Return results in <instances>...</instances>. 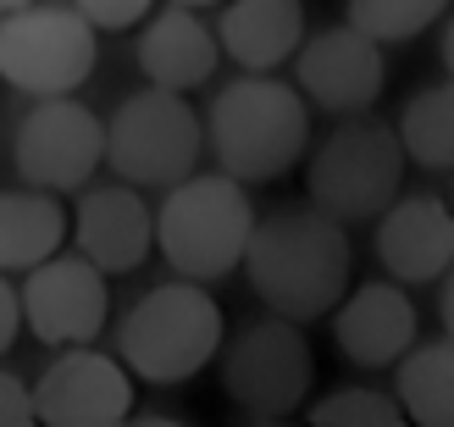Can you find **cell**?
Segmentation results:
<instances>
[{
	"label": "cell",
	"instance_id": "cell-1",
	"mask_svg": "<svg viewBox=\"0 0 454 427\" xmlns=\"http://www.w3.org/2000/svg\"><path fill=\"white\" fill-rule=\"evenodd\" d=\"M349 222L327 217L322 206H283L255 222L239 273L249 278L266 311L310 328L333 317V305L349 295Z\"/></svg>",
	"mask_w": 454,
	"mask_h": 427
},
{
	"label": "cell",
	"instance_id": "cell-2",
	"mask_svg": "<svg viewBox=\"0 0 454 427\" xmlns=\"http://www.w3.org/2000/svg\"><path fill=\"white\" fill-rule=\"evenodd\" d=\"M206 150L239 184H278L310 155V100L300 83L244 73L211 95Z\"/></svg>",
	"mask_w": 454,
	"mask_h": 427
},
{
	"label": "cell",
	"instance_id": "cell-3",
	"mask_svg": "<svg viewBox=\"0 0 454 427\" xmlns=\"http://www.w3.org/2000/svg\"><path fill=\"white\" fill-rule=\"evenodd\" d=\"M222 339H227V322H222V305L211 300V283L177 278V273L172 283H155L150 295H139L133 311L117 322V355L150 389H177L206 367H216Z\"/></svg>",
	"mask_w": 454,
	"mask_h": 427
},
{
	"label": "cell",
	"instance_id": "cell-4",
	"mask_svg": "<svg viewBox=\"0 0 454 427\" xmlns=\"http://www.w3.org/2000/svg\"><path fill=\"white\" fill-rule=\"evenodd\" d=\"M255 200L249 184H239L233 172L200 178L189 172L184 184H172L161 211H155V250L177 278L194 283H222L227 273L244 266L249 233H255Z\"/></svg>",
	"mask_w": 454,
	"mask_h": 427
},
{
	"label": "cell",
	"instance_id": "cell-5",
	"mask_svg": "<svg viewBox=\"0 0 454 427\" xmlns=\"http://www.w3.org/2000/svg\"><path fill=\"white\" fill-rule=\"evenodd\" d=\"M404 189V145L399 128L377 117L338 123L322 145L305 155V194L338 222H377Z\"/></svg>",
	"mask_w": 454,
	"mask_h": 427
},
{
	"label": "cell",
	"instance_id": "cell-6",
	"mask_svg": "<svg viewBox=\"0 0 454 427\" xmlns=\"http://www.w3.org/2000/svg\"><path fill=\"white\" fill-rule=\"evenodd\" d=\"M222 394L233 399V411L249 422H288L305 411L316 389V355L305 339V322H288L278 311L244 322L233 339H222L216 355Z\"/></svg>",
	"mask_w": 454,
	"mask_h": 427
},
{
	"label": "cell",
	"instance_id": "cell-7",
	"mask_svg": "<svg viewBox=\"0 0 454 427\" xmlns=\"http://www.w3.org/2000/svg\"><path fill=\"white\" fill-rule=\"evenodd\" d=\"M206 117L177 89H133L106 117V167L133 189H172L200 167Z\"/></svg>",
	"mask_w": 454,
	"mask_h": 427
},
{
	"label": "cell",
	"instance_id": "cell-8",
	"mask_svg": "<svg viewBox=\"0 0 454 427\" xmlns=\"http://www.w3.org/2000/svg\"><path fill=\"white\" fill-rule=\"evenodd\" d=\"M100 67V28L73 0L67 6H28L0 12V83L22 95H73Z\"/></svg>",
	"mask_w": 454,
	"mask_h": 427
},
{
	"label": "cell",
	"instance_id": "cell-9",
	"mask_svg": "<svg viewBox=\"0 0 454 427\" xmlns=\"http://www.w3.org/2000/svg\"><path fill=\"white\" fill-rule=\"evenodd\" d=\"M12 167L34 189L78 194L95 178V167H106V123L78 95H44L17 123Z\"/></svg>",
	"mask_w": 454,
	"mask_h": 427
},
{
	"label": "cell",
	"instance_id": "cell-10",
	"mask_svg": "<svg viewBox=\"0 0 454 427\" xmlns=\"http://www.w3.org/2000/svg\"><path fill=\"white\" fill-rule=\"evenodd\" d=\"M111 317V289L106 273L89 256H44L22 278V328L34 333L44 350H73L95 344Z\"/></svg>",
	"mask_w": 454,
	"mask_h": 427
},
{
	"label": "cell",
	"instance_id": "cell-11",
	"mask_svg": "<svg viewBox=\"0 0 454 427\" xmlns=\"http://www.w3.org/2000/svg\"><path fill=\"white\" fill-rule=\"evenodd\" d=\"M294 83H300V95L310 100V111L360 117V111H372L382 100V89H388L382 39L360 34L355 22L305 34V44L294 51Z\"/></svg>",
	"mask_w": 454,
	"mask_h": 427
},
{
	"label": "cell",
	"instance_id": "cell-12",
	"mask_svg": "<svg viewBox=\"0 0 454 427\" xmlns=\"http://www.w3.org/2000/svg\"><path fill=\"white\" fill-rule=\"evenodd\" d=\"M133 384L122 355H100L95 344L56 350V361L34 377V406L44 427H117L133 422Z\"/></svg>",
	"mask_w": 454,
	"mask_h": 427
},
{
	"label": "cell",
	"instance_id": "cell-13",
	"mask_svg": "<svg viewBox=\"0 0 454 427\" xmlns=\"http://www.w3.org/2000/svg\"><path fill=\"white\" fill-rule=\"evenodd\" d=\"M73 244L78 256H89L106 278L145 266V256L155 250V211L145 206V194L133 184H95L78 189L73 206Z\"/></svg>",
	"mask_w": 454,
	"mask_h": 427
},
{
	"label": "cell",
	"instance_id": "cell-14",
	"mask_svg": "<svg viewBox=\"0 0 454 427\" xmlns=\"http://www.w3.org/2000/svg\"><path fill=\"white\" fill-rule=\"evenodd\" d=\"M377 261L404 289L438 283L454 266V206L443 194H399L377 217Z\"/></svg>",
	"mask_w": 454,
	"mask_h": 427
},
{
	"label": "cell",
	"instance_id": "cell-15",
	"mask_svg": "<svg viewBox=\"0 0 454 427\" xmlns=\"http://www.w3.org/2000/svg\"><path fill=\"white\" fill-rule=\"evenodd\" d=\"M333 344L349 367H399V355L416 344V305L404 295V283L377 278L349 289L344 300L333 305Z\"/></svg>",
	"mask_w": 454,
	"mask_h": 427
},
{
	"label": "cell",
	"instance_id": "cell-16",
	"mask_svg": "<svg viewBox=\"0 0 454 427\" xmlns=\"http://www.w3.org/2000/svg\"><path fill=\"white\" fill-rule=\"evenodd\" d=\"M133 61H139L145 83H161V89H177V95H189V89L211 83L216 78V61H222V39L200 6H167L145 22L139 44H133Z\"/></svg>",
	"mask_w": 454,
	"mask_h": 427
},
{
	"label": "cell",
	"instance_id": "cell-17",
	"mask_svg": "<svg viewBox=\"0 0 454 427\" xmlns=\"http://www.w3.org/2000/svg\"><path fill=\"white\" fill-rule=\"evenodd\" d=\"M305 0H222L216 39L244 73H278L305 44Z\"/></svg>",
	"mask_w": 454,
	"mask_h": 427
},
{
	"label": "cell",
	"instance_id": "cell-18",
	"mask_svg": "<svg viewBox=\"0 0 454 427\" xmlns=\"http://www.w3.org/2000/svg\"><path fill=\"white\" fill-rule=\"evenodd\" d=\"M73 239V217L51 189H0V273H28Z\"/></svg>",
	"mask_w": 454,
	"mask_h": 427
},
{
	"label": "cell",
	"instance_id": "cell-19",
	"mask_svg": "<svg viewBox=\"0 0 454 427\" xmlns=\"http://www.w3.org/2000/svg\"><path fill=\"white\" fill-rule=\"evenodd\" d=\"M394 394L411 422L421 427H454V339H427L399 355Z\"/></svg>",
	"mask_w": 454,
	"mask_h": 427
},
{
	"label": "cell",
	"instance_id": "cell-20",
	"mask_svg": "<svg viewBox=\"0 0 454 427\" xmlns=\"http://www.w3.org/2000/svg\"><path fill=\"white\" fill-rule=\"evenodd\" d=\"M394 128H399L404 162H416L427 172H454V78L416 89Z\"/></svg>",
	"mask_w": 454,
	"mask_h": 427
},
{
	"label": "cell",
	"instance_id": "cell-21",
	"mask_svg": "<svg viewBox=\"0 0 454 427\" xmlns=\"http://www.w3.org/2000/svg\"><path fill=\"white\" fill-rule=\"evenodd\" d=\"M443 17H449V0H344V22H355L360 34H372L382 44L421 39Z\"/></svg>",
	"mask_w": 454,
	"mask_h": 427
},
{
	"label": "cell",
	"instance_id": "cell-22",
	"mask_svg": "<svg viewBox=\"0 0 454 427\" xmlns=\"http://www.w3.org/2000/svg\"><path fill=\"white\" fill-rule=\"evenodd\" d=\"M310 422L316 427H399L404 422V406H399V394L344 384V389H333L327 399H316Z\"/></svg>",
	"mask_w": 454,
	"mask_h": 427
},
{
	"label": "cell",
	"instance_id": "cell-23",
	"mask_svg": "<svg viewBox=\"0 0 454 427\" xmlns=\"http://www.w3.org/2000/svg\"><path fill=\"white\" fill-rule=\"evenodd\" d=\"M73 6L95 22L100 34H128V28H139V22L155 12V0H73Z\"/></svg>",
	"mask_w": 454,
	"mask_h": 427
},
{
	"label": "cell",
	"instance_id": "cell-24",
	"mask_svg": "<svg viewBox=\"0 0 454 427\" xmlns=\"http://www.w3.org/2000/svg\"><path fill=\"white\" fill-rule=\"evenodd\" d=\"M39 406H34V384H22L17 372L0 367V427H34Z\"/></svg>",
	"mask_w": 454,
	"mask_h": 427
},
{
	"label": "cell",
	"instance_id": "cell-25",
	"mask_svg": "<svg viewBox=\"0 0 454 427\" xmlns=\"http://www.w3.org/2000/svg\"><path fill=\"white\" fill-rule=\"evenodd\" d=\"M22 333V289H12V278L0 273V355L17 344Z\"/></svg>",
	"mask_w": 454,
	"mask_h": 427
},
{
	"label": "cell",
	"instance_id": "cell-26",
	"mask_svg": "<svg viewBox=\"0 0 454 427\" xmlns=\"http://www.w3.org/2000/svg\"><path fill=\"white\" fill-rule=\"evenodd\" d=\"M438 317H443V333L454 339V266L443 273V300H438Z\"/></svg>",
	"mask_w": 454,
	"mask_h": 427
},
{
	"label": "cell",
	"instance_id": "cell-27",
	"mask_svg": "<svg viewBox=\"0 0 454 427\" xmlns=\"http://www.w3.org/2000/svg\"><path fill=\"white\" fill-rule=\"evenodd\" d=\"M438 56H443V73L454 78V12L443 17V44H438Z\"/></svg>",
	"mask_w": 454,
	"mask_h": 427
},
{
	"label": "cell",
	"instance_id": "cell-28",
	"mask_svg": "<svg viewBox=\"0 0 454 427\" xmlns=\"http://www.w3.org/2000/svg\"><path fill=\"white\" fill-rule=\"evenodd\" d=\"M139 422H145V427H177L184 416H172V411H139Z\"/></svg>",
	"mask_w": 454,
	"mask_h": 427
},
{
	"label": "cell",
	"instance_id": "cell-29",
	"mask_svg": "<svg viewBox=\"0 0 454 427\" xmlns=\"http://www.w3.org/2000/svg\"><path fill=\"white\" fill-rule=\"evenodd\" d=\"M17 6H28V0H0V12H17Z\"/></svg>",
	"mask_w": 454,
	"mask_h": 427
},
{
	"label": "cell",
	"instance_id": "cell-30",
	"mask_svg": "<svg viewBox=\"0 0 454 427\" xmlns=\"http://www.w3.org/2000/svg\"><path fill=\"white\" fill-rule=\"evenodd\" d=\"M184 6H216V0H184Z\"/></svg>",
	"mask_w": 454,
	"mask_h": 427
},
{
	"label": "cell",
	"instance_id": "cell-31",
	"mask_svg": "<svg viewBox=\"0 0 454 427\" xmlns=\"http://www.w3.org/2000/svg\"><path fill=\"white\" fill-rule=\"evenodd\" d=\"M449 206H454V194H449Z\"/></svg>",
	"mask_w": 454,
	"mask_h": 427
}]
</instances>
